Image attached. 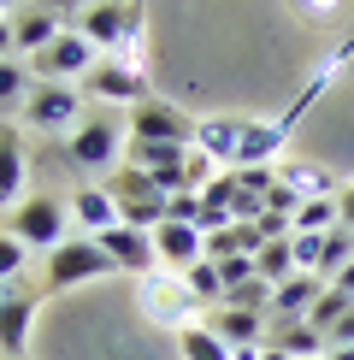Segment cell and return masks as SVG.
<instances>
[{
    "label": "cell",
    "instance_id": "obj_1",
    "mask_svg": "<svg viewBox=\"0 0 354 360\" xmlns=\"http://www.w3.org/2000/svg\"><path fill=\"white\" fill-rule=\"evenodd\" d=\"M95 65H100V48L83 36L77 24H65L41 53H29V77L36 83H83Z\"/></svg>",
    "mask_w": 354,
    "mask_h": 360
},
{
    "label": "cell",
    "instance_id": "obj_2",
    "mask_svg": "<svg viewBox=\"0 0 354 360\" xmlns=\"http://www.w3.org/2000/svg\"><path fill=\"white\" fill-rule=\"evenodd\" d=\"M118 201V224H136V231H154V224H166V189L154 184L148 172L136 166H118L112 184H100Z\"/></svg>",
    "mask_w": 354,
    "mask_h": 360
},
{
    "label": "cell",
    "instance_id": "obj_3",
    "mask_svg": "<svg viewBox=\"0 0 354 360\" xmlns=\"http://www.w3.org/2000/svg\"><path fill=\"white\" fill-rule=\"evenodd\" d=\"M83 107H88V95L83 89H71V83H36L24 95V130H77L83 124Z\"/></svg>",
    "mask_w": 354,
    "mask_h": 360
},
{
    "label": "cell",
    "instance_id": "obj_4",
    "mask_svg": "<svg viewBox=\"0 0 354 360\" xmlns=\"http://www.w3.org/2000/svg\"><path fill=\"white\" fill-rule=\"evenodd\" d=\"M65 219H71V207L59 201V195H29V201L12 207V224H6V231L18 236L24 248H48V254H53L59 243H65Z\"/></svg>",
    "mask_w": 354,
    "mask_h": 360
},
{
    "label": "cell",
    "instance_id": "obj_5",
    "mask_svg": "<svg viewBox=\"0 0 354 360\" xmlns=\"http://www.w3.org/2000/svg\"><path fill=\"white\" fill-rule=\"evenodd\" d=\"M118 136H124V124H118L112 112H88L83 124L71 130L65 160L77 172H107V166H118Z\"/></svg>",
    "mask_w": 354,
    "mask_h": 360
},
{
    "label": "cell",
    "instance_id": "obj_6",
    "mask_svg": "<svg viewBox=\"0 0 354 360\" xmlns=\"http://www.w3.org/2000/svg\"><path fill=\"white\" fill-rule=\"evenodd\" d=\"M118 266L107 260V248L95 236H65L53 254H48V290H71V283H88V278H107Z\"/></svg>",
    "mask_w": 354,
    "mask_h": 360
},
{
    "label": "cell",
    "instance_id": "obj_7",
    "mask_svg": "<svg viewBox=\"0 0 354 360\" xmlns=\"http://www.w3.org/2000/svg\"><path fill=\"white\" fill-rule=\"evenodd\" d=\"M77 30L95 41L100 53H118V48L142 30V0H95V6L77 18Z\"/></svg>",
    "mask_w": 354,
    "mask_h": 360
},
{
    "label": "cell",
    "instance_id": "obj_8",
    "mask_svg": "<svg viewBox=\"0 0 354 360\" xmlns=\"http://www.w3.org/2000/svg\"><path fill=\"white\" fill-rule=\"evenodd\" d=\"M136 295H142V313L154 325H171V331H183V325H195V295H189V283H171L166 272H148L136 278Z\"/></svg>",
    "mask_w": 354,
    "mask_h": 360
},
{
    "label": "cell",
    "instance_id": "obj_9",
    "mask_svg": "<svg viewBox=\"0 0 354 360\" xmlns=\"http://www.w3.org/2000/svg\"><path fill=\"white\" fill-rule=\"evenodd\" d=\"M130 142H183V148H195V118H183L159 95H148L142 107L130 112Z\"/></svg>",
    "mask_w": 354,
    "mask_h": 360
},
{
    "label": "cell",
    "instance_id": "obj_10",
    "mask_svg": "<svg viewBox=\"0 0 354 360\" xmlns=\"http://www.w3.org/2000/svg\"><path fill=\"white\" fill-rule=\"evenodd\" d=\"M95 243L107 248V260L118 266V272H130V278H148V272L159 266V254H154V231H136V224H112V231H100Z\"/></svg>",
    "mask_w": 354,
    "mask_h": 360
},
{
    "label": "cell",
    "instance_id": "obj_11",
    "mask_svg": "<svg viewBox=\"0 0 354 360\" xmlns=\"http://www.w3.org/2000/svg\"><path fill=\"white\" fill-rule=\"evenodd\" d=\"M124 166H136L148 172L166 195L183 189V166H189V148L183 142H130V154H124Z\"/></svg>",
    "mask_w": 354,
    "mask_h": 360
},
{
    "label": "cell",
    "instance_id": "obj_12",
    "mask_svg": "<svg viewBox=\"0 0 354 360\" xmlns=\"http://www.w3.org/2000/svg\"><path fill=\"white\" fill-rule=\"evenodd\" d=\"M83 95L88 101H130V107H142L148 83H142L136 65H124V59H100V65L83 77Z\"/></svg>",
    "mask_w": 354,
    "mask_h": 360
},
{
    "label": "cell",
    "instance_id": "obj_13",
    "mask_svg": "<svg viewBox=\"0 0 354 360\" xmlns=\"http://www.w3.org/2000/svg\"><path fill=\"white\" fill-rule=\"evenodd\" d=\"M154 254H159V266L166 272H189L195 260H206V236H201V224H154Z\"/></svg>",
    "mask_w": 354,
    "mask_h": 360
},
{
    "label": "cell",
    "instance_id": "obj_14",
    "mask_svg": "<svg viewBox=\"0 0 354 360\" xmlns=\"http://www.w3.org/2000/svg\"><path fill=\"white\" fill-rule=\"evenodd\" d=\"M206 331L225 342V349H260V342H266V313H248V307H213V313H206Z\"/></svg>",
    "mask_w": 354,
    "mask_h": 360
},
{
    "label": "cell",
    "instance_id": "obj_15",
    "mask_svg": "<svg viewBox=\"0 0 354 360\" xmlns=\"http://www.w3.org/2000/svg\"><path fill=\"white\" fill-rule=\"evenodd\" d=\"M29 325H36V295L12 283V290H6V307H0V354H6V360H24Z\"/></svg>",
    "mask_w": 354,
    "mask_h": 360
},
{
    "label": "cell",
    "instance_id": "obj_16",
    "mask_svg": "<svg viewBox=\"0 0 354 360\" xmlns=\"http://www.w3.org/2000/svg\"><path fill=\"white\" fill-rule=\"evenodd\" d=\"M24 195V124L0 118V213H12Z\"/></svg>",
    "mask_w": 354,
    "mask_h": 360
},
{
    "label": "cell",
    "instance_id": "obj_17",
    "mask_svg": "<svg viewBox=\"0 0 354 360\" xmlns=\"http://www.w3.org/2000/svg\"><path fill=\"white\" fill-rule=\"evenodd\" d=\"M331 290V283L324 278H313V272H295V278H284V283H272V319H307V313H313V302L319 295Z\"/></svg>",
    "mask_w": 354,
    "mask_h": 360
},
{
    "label": "cell",
    "instance_id": "obj_18",
    "mask_svg": "<svg viewBox=\"0 0 354 360\" xmlns=\"http://www.w3.org/2000/svg\"><path fill=\"white\" fill-rule=\"evenodd\" d=\"M242 118H195V148L213 166H225V172H236V148H242Z\"/></svg>",
    "mask_w": 354,
    "mask_h": 360
},
{
    "label": "cell",
    "instance_id": "obj_19",
    "mask_svg": "<svg viewBox=\"0 0 354 360\" xmlns=\"http://www.w3.org/2000/svg\"><path fill=\"white\" fill-rule=\"evenodd\" d=\"M284 142H289V130L277 124H248L242 130V148H236V172H254V166H272L277 154H284Z\"/></svg>",
    "mask_w": 354,
    "mask_h": 360
},
{
    "label": "cell",
    "instance_id": "obj_20",
    "mask_svg": "<svg viewBox=\"0 0 354 360\" xmlns=\"http://www.w3.org/2000/svg\"><path fill=\"white\" fill-rule=\"evenodd\" d=\"M59 30H65V18H59V12H48L41 0H29V6L12 12V36H18V48H29V53H41Z\"/></svg>",
    "mask_w": 354,
    "mask_h": 360
},
{
    "label": "cell",
    "instance_id": "obj_21",
    "mask_svg": "<svg viewBox=\"0 0 354 360\" xmlns=\"http://www.w3.org/2000/svg\"><path fill=\"white\" fill-rule=\"evenodd\" d=\"M71 219L83 224V236H100V231H112V224H118V201L100 184L95 189H71Z\"/></svg>",
    "mask_w": 354,
    "mask_h": 360
},
{
    "label": "cell",
    "instance_id": "obj_22",
    "mask_svg": "<svg viewBox=\"0 0 354 360\" xmlns=\"http://www.w3.org/2000/svg\"><path fill=\"white\" fill-rule=\"evenodd\" d=\"M272 349H284L289 360H313V354H331V342H324V331H313L307 319H277V331L266 337Z\"/></svg>",
    "mask_w": 354,
    "mask_h": 360
},
{
    "label": "cell",
    "instance_id": "obj_23",
    "mask_svg": "<svg viewBox=\"0 0 354 360\" xmlns=\"http://www.w3.org/2000/svg\"><path fill=\"white\" fill-rule=\"evenodd\" d=\"M354 260V231L348 224H336V231H324V254H319V278L324 283H336L343 278V266Z\"/></svg>",
    "mask_w": 354,
    "mask_h": 360
},
{
    "label": "cell",
    "instance_id": "obj_24",
    "mask_svg": "<svg viewBox=\"0 0 354 360\" xmlns=\"http://www.w3.org/2000/svg\"><path fill=\"white\" fill-rule=\"evenodd\" d=\"M177 349H183V360H230V349L206 331V319L183 325V331H177Z\"/></svg>",
    "mask_w": 354,
    "mask_h": 360
},
{
    "label": "cell",
    "instance_id": "obj_25",
    "mask_svg": "<svg viewBox=\"0 0 354 360\" xmlns=\"http://www.w3.org/2000/svg\"><path fill=\"white\" fill-rule=\"evenodd\" d=\"M284 184L301 195V201H324V195H336V184H331V172H319V166H284L277 172Z\"/></svg>",
    "mask_w": 354,
    "mask_h": 360
},
{
    "label": "cell",
    "instance_id": "obj_26",
    "mask_svg": "<svg viewBox=\"0 0 354 360\" xmlns=\"http://www.w3.org/2000/svg\"><path fill=\"white\" fill-rule=\"evenodd\" d=\"M183 283H189V295L195 302H225V278H218V260H195L183 272Z\"/></svg>",
    "mask_w": 354,
    "mask_h": 360
},
{
    "label": "cell",
    "instance_id": "obj_27",
    "mask_svg": "<svg viewBox=\"0 0 354 360\" xmlns=\"http://www.w3.org/2000/svg\"><path fill=\"white\" fill-rule=\"evenodd\" d=\"M343 213H336V195H324V201H301V213H295L289 231H336Z\"/></svg>",
    "mask_w": 354,
    "mask_h": 360
},
{
    "label": "cell",
    "instance_id": "obj_28",
    "mask_svg": "<svg viewBox=\"0 0 354 360\" xmlns=\"http://www.w3.org/2000/svg\"><path fill=\"white\" fill-rule=\"evenodd\" d=\"M260 278H266V283H284V278H295L289 236H277V243H266V248H260Z\"/></svg>",
    "mask_w": 354,
    "mask_h": 360
},
{
    "label": "cell",
    "instance_id": "obj_29",
    "mask_svg": "<svg viewBox=\"0 0 354 360\" xmlns=\"http://www.w3.org/2000/svg\"><path fill=\"white\" fill-rule=\"evenodd\" d=\"M289 254H295V272H313V278H319V254H324V231H289Z\"/></svg>",
    "mask_w": 354,
    "mask_h": 360
},
{
    "label": "cell",
    "instance_id": "obj_30",
    "mask_svg": "<svg viewBox=\"0 0 354 360\" xmlns=\"http://www.w3.org/2000/svg\"><path fill=\"white\" fill-rule=\"evenodd\" d=\"M348 307H354V302H348V295H343V290H324V295H319V302H313V313H307V325H313V331H331V325H336V319H343V313H348Z\"/></svg>",
    "mask_w": 354,
    "mask_h": 360
},
{
    "label": "cell",
    "instance_id": "obj_31",
    "mask_svg": "<svg viewBox=\"0 0 354 360\" xmlns=\"http://www.w3.org/2000/svg\"><path fill=\"white\" fill-rule=\"evenodd\" d=\"M24 243H18V236H12V231H0V283H18L24 278Z\"/></svg>",
    "mask_w": 354,
    "mask_h": 360
},
{
    "label": "cell",
    "instance_id": "obj_32",
    "mask_svg": "<svg viewBox=\"0 0 354 360\" xmlns=\"http://www.w3.org/2000/svg\"><path fill=\"white\" fill-rule=\"evenodd\" d=\"M166 219H171V224H201V195H195V189L166 195Z\"/></svg>",
    "mask_w": 354,
    "mask_h": 360
},
{
    "label": "cell",
    "instance_id": "obj_33",
    "mask_svg": "<svg viewBox=\"0 0 354 360\" xmlns=\"http://www.w3.org/2000/svg\"><path fill=\"white\" fill-rule=\"evenodd\" d=\"M29 71L18 65V59H0V101H18V95H29Z\"/></svg>",
    "mask_w": 354,
    "mask_h": 360
},
{
    "label": "cell",
    "instance_id": "obj_34",
    "mask_svg": "<svg viewBox=\"0 0 354 360\" xmlns=\"http://www.w3.org/2000/svg\"><path fill=\"white\" fill-rule=\"evenodd\" d=\"M324 342H331V349H354V307L331 325V331H324Z\"/></svg>",
    "mask_w": 354,
    "mask_h": 360
},
{
    "label": "cell",
    "instance_id": "obj_35",
    "mask_svg": "<svg viewBox=\"0 0 354 360\" xmlns=\"http://www.w3.org/2000/svg\"><path fill=\"white\" fill-rule=\"evenodd\" d=\"M336 213H343V224L354 231V184H343V189H336Z\"/></svg>",
    "mask_w": 354,
    "mask_h": 360
},
{
    "label": "cell",
    "instance_id": "obj_36",
    "mask_svg": "<svg viewBox=\"0 0 354 360\" xmlns=\"http://www.w3.org/2000/svg\"><path fill=\"white\" fill-rule=\"evenodd\" d=\"M41 6H48V12H59V18H65V12H88V6H95V0H41Z\"/></svg>",
    "mask_w": 354,
    "mask_h": 360
},
{
    "label": "cell",
    "instance_id": "obj_37",
    "mask_svg": "<svg viewBox=\"0 0 354 360\" xmlns=\"http://www.w3.org/2000/svg\"><path fill=\"white\" fill-rule=\"evenodd\" d=\"M12 48H18V36H12V18H0V59H12Z\"/></svg>",
    "mask_w": 354,
    "mask_h": 360
},
{
    "label": "cell",
    "instance_id": "obj_38",
    "mask_svg": "<svg viewBox=\"0 0 354 360\" xmlns=\"http://www.w3.org/2000/svg\"><path fill=\"white\" fill-rule=\"evenodd\" d=\"M331 290H343V295H348V302H354V260L343 266V278H336V283H331Z\"/></svg>",
    "mask_w": 354,
    "mask_h": 360
},
{
    "label": "cell",
    "instance_id": "obj_39",
    "mask_svg": "<svg viewBox=\"0 0 354 360\" xmlns=\"http://www.w3.org/2000/svg\"><path fill=\"white\" fill-rule=\"evenodd\" d=\"M266 349V342H260ZM260 349H230V360H260Z\"/></svg>",
    "mask_w": 354,
    "mask_h": 360
},
{
    "label": "cell",
    "instance_id": "obj_40",
    "mask_svg": "<svg viewBox=\"0 0 354 360\" xmlns=\"http://www.w3.org/2000/svg\"><path fill=\"white\" fill-rule=\"evenodd\" d=\"M260 360H289L284 349H272V342H266V349H260Z\"/></svg>",
    "mask_w": 354,
    "mask_h": 360
},
{
    "label": "cell",
    "instance_id": "obj_41",
    "mask_svg": "<svg viewBox=\"0 0 354 360\" xmlns=\"http://www.w3.org/2000/svg\"><path fill=\"white\" fill-rule=\"evenodd\" d=\"M324 360H354V349H331V354H324Z\"/></svg>",
    "mask_w": 354,
    "mask_h": 360
},
{
    "label": "cell",
    "instance_id": "obj_42",
    "mask_svg": "<svg viewBox=\"0 0 354 360\" xmlns=\"http://www.w3.org/2000/svg\"><path fill=\"white\" fill-rule=\"evenodd\" d=\"M6 290H12V283H0V307H6Z\"/></svg>",
    "mask_w": 354,
    "mask_h": 360
},
{
    "label": "cell",
    "instance_id": "obj_43",
    "mask_svg": "<svg viewBox=\"0 0 354 360\" xmlns=\"http://www.w3.org/2000/svg\"><path fill=\"white\" fill-rule=\"evenodd\" d=\"M0 6H29V0H0Z\"/></svg>",
    "mask_w": 354,
    "mask_h": 360
},
{
    "label": "cell",
    "instance_id": "obj_44",
    "mask_svg": "<svg viewBox=\"0 0 354 360\" xmlns=\"http://www.w3.org/2000/svg\"><path fill=\"white\" fill-rule=\"evenodd\" d=\"M313 360H324V354H313Z\"/></svg>",
    "mask_w": 354,
    "mask_h": 360
}]
</instances>
